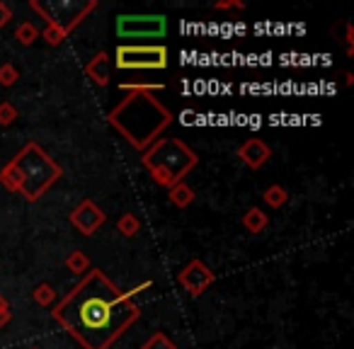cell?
Listing matches in <instances>:
<instances>
[{
    "label": "cell",
    "instance_id": "cell-1",
    "mask_svg": "<svg viewBox=\"0 0 354 349\" xmlns=\"http://www.w3.org/2000/svg\"><path fill=\"white\" fill-rule=\"evenodd\" d=\"M54 318L88 349H107L138 318V308L102 272L93 270L61 301Z\"/></svg>",
    "mask_w": 354,
    "mask_h": 349
},
{
    "label": "cell",
    "instance_id": "cell-2",
    "mask_svg": "<svg viewBox=\"0 0 354 349\" xmlns=\"http://www.w3.org/2000/svg\"><path fill=\"white\" fill-rule=\"evenodd\" d=\"M109 122L124 133L131 146L146 148L172 122V114L153 95L138 90L109 114Z\"/></svg>",
    "mask_w": 354,
    "mask_h": 349
},
{
    "label": "cell",
    "instance_id": "cell-3",
    "mask_svg": "<svg viewBox=\"0 0 354 349\" xmlns=\"http://www.w3.org/2000/svg\"><path fill=\"white\" fill-rule=\"evenodd\" d=\"M59 172L61 170L49 160V155L44 151H39L37 143H30L3 170L0 180L10 189H15V192H22V197L35 202V199H39V194H44L51 187V182L59 178Z\"/></svg>",
    "mask_w": 354,
    "mask_h": 349
},
{
    "label": "cell",
    "instance_id": "cell-4",
    "mask_svg": "<svg viewBox=\"0 0 354 349\" xmlns=\"http://www.w3.org/2000/svg\"><path fill=\"white\" fill-rule=\"evenodd\" d=\"M143 165L162 187H177V182L197 165V155L177 138H160L143 155Z\"/></svg>",
    "mask_w": 354,
    "mask_h": 349
},
{
    "label": "cell",
    "instance_id": "cell-5",
    "mask_svg": "<svg viewBox=\"0 0 354 349\" xmlns=\"http://www.w3.org/2000/svg\"><path fill=\"white\" fill-rule=\"evenodd\" d=\"M117 66L124 70H160L167 66L165 46H119Z\"/></svg>",
    "mask_w": 354,
    "mask_h": 349
},
{
    "label": "cell",
    "instance_id": "cell-6",
    "mask_svg": "<svg viewBox=\"0 0 354 349\" xmlns=\"http://www.w3.org/2000/svg\"><path fill=\"white\" fill-rule=\"evenodd\" d=\"M165 32V15H122L117 20V35L124 39H160Z\"/></svg>",
    "mask_w": 354,
    "mask_h": 349
},
{
    "label": "cell",
    "instance_id": "cell-7",
    "mask_svg": "<svg viewBox=\"0 0 354 349\" xmlns=\"http://www.w3.org/2000/svg\"><path fill=\"white\" fill-rule=\"evenodd\" d=\"M212 281H214V274L207 270V265H202V262H197V260L189 262V265L183 270V274H180V284L194 296L202 294Z\"/></svg>",
    "mask_w": 354,
    "mask_h": 349
},
{
    "label": "cell",
    "instance_id": "cell-8",
    "mask_svg": "<svg viewBox=\"0 0 354 349\" xmlns=\"http://www.w3.org/2000/svg\"><path fill=\"white\" fill-rule=\"evenodd\" d=\"M71 221L78 231H83L85 236H93L100 226L104 223V214L95 207L93 202H83L73 214H71Z\"/></svg>",
    "mask_w": 354,
    "mask_h": 349
},
{
    "label": "cell",
    "instance_id": "cell-9",
    "mask_svg": "<svg viewBox=\"0 0 354 349\" xmlns=\"http://www.w3.org/2000/svg\"><path fill=\"white\" fill-rule=\"evenodd\" d=\"M241 158L250 167H262L267 160H270V148H267L262 141H257V138H252V141H248L245 146L241 148Z\"/></svg>",
    "mask_w": 354,
    "mask_h": 349
},
{
    "label": "cell",
    "instance_id": "cell-10",
    "mask_svg": "<svg viewBox=\"0 0 354 349\" xmlns=\"http://www.w3.org/2000/svg\"><path fill=\"white\" fill-rule=\"evenodd\" d=\"M243 223H245V228L250 233H260L262 228L267 226V216L260 211V209H250V211L245 214V218H243Z\"/></svg>",
    "mask_w": 354,
    "mask_h": 349
},
{
    "label": "cell",
    "instance_id": "cell-11",
    "mask_svg": "<svg viewBox=\"0 0 354 349\" xmlns=\"http://www.w3.org/2000/svg\"><path fill=\"white\" fill-rule=\"evenodd\" d=\"M170 199L175 204H180V207H187V204L194 199V194H192V189H189V187H183V185H180V187H172Z\"/></svg>",
    "mask_w": 354,
    "mask_h": 349
},
{
    "label": "cell",
    "instance_id": "cell-12",
    "mask_svg": "<svg viewBox=\"0 0 354 349\" xmlns=\"http://www.w3.org/2000/svg\"><path fill=\"white\" fill-rule=\"evenodd\" d=\"M143 349H175V344H172L162 332H156L146 344H143Z\"/></svg>",
    "mask_w": 354,
    "mask_h": 349
},
{
    "label": "cell",
    "instance_id": "cell-13",
    "mask_svg": "<svg viewBox=\"0 0 354 349\" xmlns=\"http://www.w3.org/2000/svg\"><path fill=\"white\" fill-rule=\"evenodd\" d=\"M265 199L272 204V207H281V204L286 202V192L281 187H270V189H267V194H265Z\"/></svg>",
    "mask_w": 354,
    "mask_h": 349
},
{
    "label": "cell",
    "instance_id": "cell-14",
    "mask_svg": "<svg viewBox=\"0 0 354 349\" xmlns=\"http://www.w3.org/2000/svg\"><path fill=\"white\" fill-rule=\"evenodd\" d=\"M119 231L124 233V236H136V231H138V221H136V216H124L122 221H119Z\"/></svg>",
    "mask_w": 354,
    "mask_h": 349
},
{
    "label": "cell",
    "instance_id": "cell-15",
    "mask_svg": "<svg viewBox=\"0 0 354 349\" xmlns=\"http://www.w3.org/2000/svg\"><path fill=\"white\" fill-rule=\"evenodd\" d=\"M17 37H20L22 44H32V41H35V37H37V32H35V27H32V25H22L20 30H17Z\"/></svg>",
    "mask_w": 354,
    "mask_h": 349
},
{
    "label": "cell",
    "instance_id": "cell-16",
    "mask_svg": "<svg viewBox=\"0 0 354 349\" xmlns=\"http://www.w3.org/2000/svg\"><path fill=\"white\" fill-rule=\"evenodd\" d=\"M0 83H3V85H12V83H15V70H12V68H3V70H0Z\"/></svg>",
    "mask_w": 354,
    "mask_h": 349
},
{
    "label": "cell",
    "instance_id": "cell-17",
    "mask_svg": "<svg viewBox=\"0 0 354 349\" xmlns=\"http://www.w3.org/2000/svg\"><path fill=\"white\" fill-rule=\"evenodd\" d=\"M12 109H10V104H6V107H0V124H10L12 122Z\"/></svg>",
    "mask_w": 354,
    "mask_h": 349
},
{
    "label": "cell",
    "instance_id": "cell-18",
    "mask_svg": "<svg viewBox=\"0 0 354 349\" xmlns=\"http://www.w3.org/2000/svg\"><path fill=\"white\" fill-rule=\"evenodd\" d=\"M8 318H10V313H8V301H3V296H0V325H6Z\"/></svg>",
    "mask_w": 354,
    "mask_h": 349
},
{
    "label": "cell",
    "instance_id": "cell-19",
    "mask_svg": "<svg viewBox=\"0 0 354 349\" xmlns=\"http://www.w3.org/2000/svg\"><path fill=\"white\" fill-rule=\"evenodd\" d=\"M8 20H10V10H8V8L3 6V3H0V27L6 25Z\"/></svg>",
    "mask_w": 354,
    "mask_h": 349
}]
</instances>
